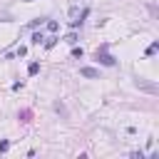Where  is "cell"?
<instances>
[{
    "label": "cell",
    "mask_w": 159,
    "mask_h": 159,
    "mask_svg": "<svg viewBox=\"0 0 159 159\" xmlns=\"http://www.w3.org/2000/svg\"><path fill=\"white\" fill-rule=\"evenodd\" d=\"M70 17H72L70 22H72V25H77V22H80V20H77V17H80V10H77V7H72V10H70Z\"/></svg>",
    "instance_id": "3957f363"
},
{
    "label": "cell",
    "mask_w": 159,
    "mask_h": 159,
    "mask_svg": "<svg viewBox=\"0 0 159 159\" xmlns=\"http://www.w3.org/2000/svg\"><path fill=\"white\" fill-rule=\"evenodd\" d=\"M97 60H102V62H104V65H114V57H109V55H107V52H104V50H102V52H99V50H97Z\"/></svg>",
    "instance_id": "6da1fadb"
},
{
    "label": "cell",
    "mask_w": 159,
    "mask_h": 159,
    "mask_svg": "<svg viewBox=\"0 0 159 159\" xmlns=\"http://www.w3.org/2000/svg\"><path fill=\"white\" fill-rule=\"evenodd\" d=\"M139 87H144L147 92H157V87H154V84H147V82H142V80H139Z\"/></svg>",
    "instance_id": "277c9868"
},
{
    "label": "cell",
    "mask_w": 159,
    "mask_h": 159,
    "mask_svg": "<svg viewBox=\"0 0 159 159\" xmlns=\"http://www.w3.org/2000/svg\"><path fill=\"white\" fill-rule=\"evenodd\" d=\"M47 30H52V32H55V30H57V22H55V20H50V22H47Z\"/></svg>",
    "instance_id": "8992f818"
},
{
    "label": "cell",
    "mask_w": 159,
    "mask_h": 159,
    "mask_svg": "<svg viewBox=\"0 0 159 159\" xmlns=\"http://www.w3.org/2000/svg\"><path fill=\"white\" fill-rule=\"evenodd\" d=\"M37 70H40V65H30V67H27V72H30V75H37Z\"/></svg>",
    "instance_id": "5b68a950"
},
{
    "label": "cell",
    "mask_w": 159,
    "mask_h": 159,
    "mask_svg": "<svg viewBox=\"0 0 159 159\" xmlns=\"http://www.w3.org/2000/svg\"><path fill=\"white\" fill-rule=\"evenodd\" d=\"M10 149V142H0V152H7Z\"/></svg>",
    "instance_id": "52a82bcc"
},
{
    "label": "cell",
    "mask_w": 159,
    "mask_h": 159,
    "mask_svg": "<svg viewBox=\"0 0 159 159\" xmlns=\"http://www.w3.org/2000/svg\"><path fill=\"white\" fill-rule=\"evenodd\" d=\"M80 72H82L84 77H99V72H97V70H92V67H82Z\"/></svg>",
    "instance_id": "7a4b0ae2"
}]
</instances>
